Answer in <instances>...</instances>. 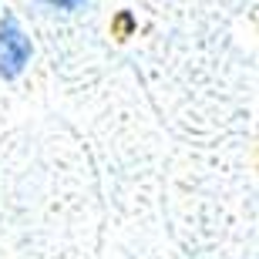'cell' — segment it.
<instances>
[{"label": "cell", "mask_w": 259, "mask_h": 259, "mask_svg": "<svg viewBox=\"0 0 259 259\" xmlns=\"http://www.w3.org/2000/svg\"><path fill=\"white\" fill-rule=\"evenodd\" d=\"M51 7H61V10H77V7H84L88 0H48Z\"/></svg>", "instance_id": "7a4b0ae2"}, {"label": "cell", "mask_w": 259, "mask_h": 259, "mask_svg": "<svg viewBox=\"0 0 259 259\" xmlns=\"http://www.w3.org/2000/svg\"><path fill=\"white\" fill-rule=\"evenodd\" d=\"M30 61V37L20 30L14 17L0 20V74L17 77Z\"/></svg>", "instance_id": "6da1fadb"}]
</instances>
